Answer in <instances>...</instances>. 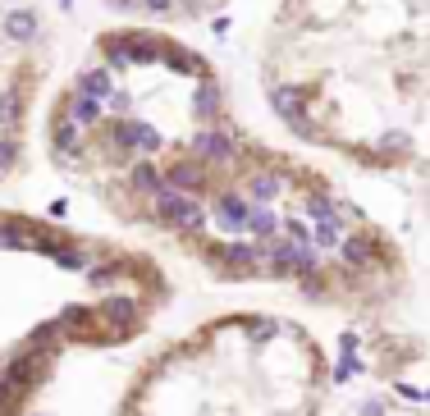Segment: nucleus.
<instances>
[{"mask_svg":"<svg viewBox=\"0 0 430 416\" xmlns=\"http://www.w3.org/2000/svg\"><path fill=\"white\" fill-rule=\"evenodd\" d=\"M46 160L115 224L224 284L380 316L408 293L403 242L330 169L256 138L210 55L160 23L92 37L42 119Z\"/></svg>","mask_w":430,"mask_h":416,"instance_id":"f257e3e1","label":"nucleus"},{"mask_svg":"<svg viewBox=\"0 0 430 416\" xmlns=\"http://www.w3.org/2000/svg\"><path fill=\"white\" fill-rule=\"evenodd\" d=\"M256 78L288 138L430 215V0H275Z\"/></svg>","mask_w":430,"mask_h":416,"instance_id":"f03ea898","label":"nucleus"},{"mask_svg":"<svg viewBox=\"0 0 430 416\" xmlns=\"http://www.w3.org/2000/svg\"><path fill=\"white\" fill-rule=\"evenodd\" d=\"M174 302L147 247L0 210V416H33L74 352L129 348Z\"/></svg>","mask_w":430,"mask_h":416,"instance_id":"7ed1b4c3","label":"nucleus"},{"mask_svg":"<svg viewBox=\"0 0 430 416\" xmlns=\"http://www.w3.org/2000/svg\"><path fill=\"white\" fill-rule=\"evenodd\" d=\"M330 352L279 311H224L147 357L110 416H325Z\"/></svg>","mask_w":430,"mask_h":416,"instance_id":"20e7f679","label":"nucleus"},{"mask_svg":"<svg viewBox=\"0 0 430 416\" xmlns=\"http://www.w3.org/2000/svg\"><path fill=\"white\" fill-rule=\"evenodd\" d=\"M56 65L51 23L28 0H0V192L14 188L33 156V119Z\"/></svg>","mask_w":430,"mask_h":416,"instance_id":"39448f33","label":"nucleus"},{"mask_svg":"<svg viewBox=\"0 0 430 416\" xmlns=\"http://www.w3.org/2000/svg\"><path fill=\"white\" fill-rule=\"evenodd\" d=\"M110 10L138 23H160V28H179V23H201L229 10L233 0H106Z\"/></svg>","mask_w":430,"mask_h":416,"instance_id":"423d86ee","label":"nucleus"},{"mask_svg":"<svg viewBox=\"0 0 430 416\" xmlns=\"http://www.w3.org/2000/svg\"><path fill=\"white\" fill-rule=\"evenodd\" d=\"M394 416H430V412H394Z\"/></svg>","mask_w":430,"mask_h":416,"instance_id":"0eeeda50","label":"nucleus"}]
</instances>
